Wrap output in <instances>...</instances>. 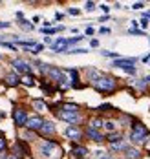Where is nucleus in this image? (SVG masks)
Segmentation results:
<instances>
[{
  "instance_id": "nucleus-1",
  "label": "nucleus",
  "mask_w": 150,
  "mask_h": 159,
  "mask_svg": "<svg viewBox=\"0 0 150 159\" xmlns=\"http://www.w3.org/2000/svg\"><path fill=\"white\" fill-rule=\"evenodd\" d=\"M93 86H95L97 90H101V92H112V90L116 88V79L99 75L97 79L93 80Z\"/></svg>"
},
{
  "instance_id": "nucleus-2",
  "label": "nucleus",
  "mask_w": 150,
  "mask_h": 159,
  "mask_svg": "<svg viewBox=\"0 0 150 159\" xmlns=\"http://www.w3.org/2000/svg\"><path fill=\"white\" fill-rule=\"evenodd\" d=\"M130 139H132L134 143H141V141H145L147 139V128L143 126V125H134L132 128V134H130Z\"/></svg>"
},
{
  "instance_id": "nucleus-3",
  "label": "nucleus",
  "mask_w": 150,
  "mask_h": 159,
  "mask_svg": "<svg viewBox=\"0 0 150 159\" xmlns=\"http://www.w3.org/2000/svg\"><path fill=\"white\" fill-rule=\"evenodd\" d=\"M134 59H119V61H116L114 62V66H117V68H123V70H126L128 73H135V68H134Z\"/></svg>"
},
{
  "instance_id": "nucleus-4",
  "label": "nucleus",
  "mask_w": 150,
  "mask_h": 159,
  "mask_svg": "<svg viewBox=\"0 0 150 159\" xmlns=\"http://www.w3.org/2000/svg\"><path fill=\"white\" fill-rule=\"evenodd\" d=\"M53 150H59V146L55 143H51V141H46V143H42V146H40V154L44 157H50L51 154H53Z\"/></svg>"
},
{
  "instance_id": "nucleus-5",
  "label": "nucleus",
  "mask_w": 150,
  "mask_h": 159,
  "mask_svg": "<svg viewBox=\"0 0 150 159\" xmlns=\"http://www.w3.org/2000/svg\"><path fill=\"white\" fill-rule=\"evenodd\" d=\"M42 123H44V121H42L40 117H37V115H35V117H28V121H26V125H24V126L30 128V130H40Z\"/></svg>"
},
{
  "instance_id": "nucleus-6",
  "label": "nucleus",
  "mask_w": 150,
  "mask_h": 159,
  "mask_svg": "<svg viewBox=\"0 0 150 159\" xmlns=\"http://www.w3.org/2000/svg\"><path fill=\"white\" fill-rule=\"evenodd\" d=\"M59 117H61V119H64V121H68V123H77V121H79V113H77V111H64V110H61V111H59Z\"/></svg>"
},
{
  "instance_id": "nucleus-7",
  "label": "nucleus",
  "mask_w": 150,
  "mask_h": 159,
  "mask_svg": "<svg viewBox=\"0 0 150 159\" xmlns=\"http://www.w3.org/2000/svg\"><path fill=\"white\" fill-rule=\"evenodd\" d=\"M11 64L15 66V70L20 71V73H28V71H30V64L26 62V61H22V59H15Z\"/></svg>"
},
{
  "instance_id": "nucleus-8",
  "label": "nucleus",
  "mask_w": 150,
  "mask_h": 159,
  "mask_svg": "<svg viewBox=\"0 0 150 159\" xmlns=\"http://www.w3.org/2000/svg\"><path fill=\"white\" fill-rule=\"evenodd\" d=\"M13 117H15V123H17L18 126H24L26 121H28V115H26V111L24 110H15Z\"/></svg>"
},
{
  "instance_id": "nucleus-9",
  "label": "nucleus",
  "mask_w": 150,
  "mask_h": 159,
  "mask_svg": "<svg viewBox=\"0 0 150 159\" xmlns=\"http://www.w3.org/2000/svg\"><path fill=\"white\" fill-rule=\"evenodd\" d=\"M53 51H68V39H59L57 42H53Z\"/></svg>"
},
{
  "instance_id": "nucleus-10",
  "label": "nucleus",
  "mask_w": 150,
  "mask_h": 159,
  "mask_svg": "<svg viewBox=\"0 0 150 159\" xmlns=\"http://www.w3.org/2000/svg\"><path fill=\"white\" fill-rule=\"evenodd\" d=\"M66 137H70V139H79L81 137V130L79 128H75V126H70V128H66Z\"/></svg>"
},
{
  "instance_id": "nucleus-11",
  "label": "nucleus",
  "mask_w": 150,
  "mask_h": 159,
  "mask_svg": "<svg viewBox=\"0 0 150 159\" xmlns=\"http://www.w3.org/2000/svg\"><path fill=\"white\" fill-rule=\"evenodd\" d=\"M40 132H42V134H46V135H50V134L55 132V125L50 123V121H44V123H42V126H40Z\"/></svg>"
},
{
  "instance_id": "nucleus-12",
  "label": "nucleus",
  "mask_w": 150,
  "mask_h": 159,
  "mask_svg": "<svg viewBox=\"0 0 150 159\" xmlns=\"http://www.w3.org/2000/svg\"><path fill=\"white\" fill-rule=\"evenodd\" d=\"M86 135H88L92 141H97V143H99V141H102V135H101L97 130H93V128H88V130H86Z\"/></svg>"
},
{
  "instance_id": "nucleus-13",
  "label": "nucleus",
  "mask_w": 150,
  "mask_h": 159,
  "mask_svg": "<svg viewBox=\"0 0 150 159\" xmlns=\"http://www.w3.org/2000/svg\"><path fill=\"white\" fill-rule=\"evenodd\" d=\"M125 152H126L125 156H126L128 159H139V156H141V154H139V150L130 148V146H126V148H125Z\"/></svg>"
},
{
  "instance_id": "nucleus-14",
  "label": "nucleus",
  "mask_w": 150,
  "mask_h": 159,
  "mask_svg": "<svg viewBox=\"0 0 150 159\" xmlns=\"http://www.w3.org/2000/svg\"><path fill=\"white\" fill-rule=\"evenodd\" d=\"M6 84H7V86H17V84H18V77L15 75V73L6 75Z\"/></svg>"
},
{
  "instance_id": "nucleus-15",
  "label": "nucleus",
  "mask_w": 150,
  "mask_h": 159,
  "mask_svg": "<svg viewBox=\"0 0 150 159\" xmlns=\"http://www.w3.org/2000/svg\"><path fill=\"white\" fill-rule=\"evenodd\" d=\"M73 154H75L77 157H84V156L88 154V148H84V146H75V148H73Z\"/></svg>"
},
{
  "instance_id": "nucleus-16",
  "label": "nucleus",
  "mask_w": 150,
  "mask_h": 159,
  "mask_svg": "<svg viewBox=\"0 0 150 159\" xmlns=\"http://www.w3.org/2000/svg\"><path fill=\"white\" fill-rule=\"evenodd\" d=\"M48 71H50V75H51V77H53L55 80H62V73H61L59 70H55V68H50Z\"/></svg>"
},
{
  "instance_id": "nucleus-17",
  "label": "nucleus",
  "mask_w": 150,
  "mask_h": 159,
  "mask_svg": "<svg viewBox=\"0 0 150 159\" xmlns=\"http://www.w3.org/2000/svg\"><path fill=\"white\" fill-rule=\"evenodd\" d=\"M126 148V144L123 143V141H119V143H112V150H125Z\"/></svg>"
},
{
  "instance_id": "nucleus-18",
  "label": "nucleus",
  "mask_w": 150,
  "mask_h": 159,
  "mask_svg": "<svg viewBox=\"0 0 150 159\" xmlns=\"http://www.w3.org/2000/svg\"><path fill=\"white\" fill-rule=\"evenodd\" d=\"M108 141H110V143H119V141H123V139H121L119 134H112V135L108 137Z\"/></svg>"
},
{
  "instance_id": "nucleus-19",
  "label": "nucleus",
  "mask_w": 150,
  "mask_h": 159,
  "mask_svg": "<svg viewBox=\"0 0 150 159\" xmlns=\"http://www.w3.org/2000/svg\"><path fill=\"white\" fill-rule=\"evenodd\" d=\"M62 110L64 111H77V106H75V104H66Z\"/></svg>"
},
{
  "instance_id": "nucleus-20",
  "label": "nucleus",
  "mask_w": 150,
  "mask_h": 159,
  "mask_svg": "<svg viewBox=\"0 0 150 159\" xmlns=\"http://www.w3.org/2000/svg\"><path fill=\"white\" fill-rule=\"evenodd\" d=\"M22 82H24V84H28V86H33V79H31L30 75H26V77L22 79Z\"/></svg>"
},
{
  "instance_id": "nucleus-21",
  "label": "nucleus",
  "mask_w": 150,
  "mask_h": 159,
  "mask_svg": "<svg viewBox=\"0 0 150 159\" xmlns=\"http://www.w3.org/2000/svg\"><path fill=\"white\" fill-rule=\"evenodd\" d=\"M101 125H102V123H101V119H93V121H92V126H90V128H93V130H95V128H99Z\"/></svg>"
},
{
  "instance_id": "nucleus-22",
  "label": "nucleus",
  "mask_w": 150,
  "mask_h": 159,
  "mask_svg": "<svg viewBox=\"0 0 150 159\" xmlns=\"http://www.w3.org/2000/svg\"><path fill=\"white\" fill-rule=\"evenodd\" d=\"M104 126H106V130H110V132H114V130H116V125H114L112 121H108V123H104Z\"/></svg>"
},
{
  "instance_id": "nucleus-23",
  "label": "nucleus",
  "mask_w": 150,
  "mask_h": 159,
  "mask_svg": "<svg viewBox=\"0 0 150 159\" xmlns=\"http://www.w3.org/2000/svg\"><path fill=\"white\" fill-rule=\"evenodd\" d=\"M88 49H84V48H75V49H70L68 53H86Z\"/></svg>"
},
{
  "instance_id": "nucleus-24",
  "label": "nucleus",
  "mask_w": 150,
  "mask_h": 159,
  "mask_svg": "<svg viewBox=\"0 0 150 159\" xmlns=\"http://www.w3.org/2000/svg\"><path fill=\"white\" fill-rule=\"evenodd\" d=\"M35 108H39V110H44L46 106H44V102H42V101H35Z\"/></svg>"
},
{
  "instance_id": "nucleus-25",
  "label": "nucleus",
  "mask_w": 150,
  "mask_h": 159,
  "mask_svg": "<svg viewBox=\"0 0 150 159\" xmlns=\"http://www.w3.org/2000/svg\"><path fill=\"white\" fill-rule=\"evenodd\" d=\"M86 9H88V11H93V9H95V4H93V2H86Z\"/></svg>"
},
{
  "instance_id": "nucleus-26",
  "label": "nucleus",
  "mask_w": 150,
  "mask_h": 159,
  "mask_svg": "<svg viewBox=\"0 0 150 159\" xmlns=\"http://www.w3.org/2000/svg\"><path fill=\"white\" fill-rule=\"evenodd\" d=\"M20 26H24L26 30H31V28H33V26H31V24H28V20H24V18H22V22H20Z\"/></svg>"
},
{
  "instance_id": "nucleus-27",
  "label": "nucleus",
  "mask_w": 150,
  "mask_h": 159,
  "mask_svg": "<svg viewBox=\"0 0 150 159\" xmlns=\"http://www.w3.org/2000/svg\"><path fill=\"white\" fill-rule=\"evenodd\" d=\"M4 148H6V141H4V135L0 134V152H2Z\"/></svg>"
},
{
  "instance_id": "nucleus-28",
  "label": "nucleus",
  "mask_w": 150,
  "mask_h": 159,
  "mask_svg": "<svg viewBox=\"0 0 150 159\" xmlns=\"http://www.w3.org/2000/svg\"><path fill=\"white\" fill-rule=\"evenodd\" d=\"M99 110H101V111H106V110H112V106H110V104H102V106H99Z\"/></svg>"
},
{
  "instance_id": "nucleus-29",
  "label": "nucleus",
  "mask_w": 150,
  "mask_h": 159,
  "mask_svg": "<svg viewBox=\"0 0 150 159\" xmlns=\"http://www.w3.org/2000/svg\"><path fill=\"white\" fill-rule=\"evenodd\" d=\"M42 48H44L42 44H37V46L33 48V53H39V51H42Z\"/></svg>"
},
{
  "instance_id": "nucleus-30",
  "label": "nucleus",
  "mask_w": 150,
  "mask_h": 159,
  "mask_svg": "<svg viewBox=\"0 0 150 159\" xmlns=\"http://www.w3.org/2000/svg\"><path fill=\"white\" fill-rule=\"evenodd\" d=\"M102 55H106V57H117L116 53H112V51H102Z\"/></svg>"
},
{
  "instance_id": "nucleus-31",
  "label": "nucleus",
  "mask_w": 150,
  "mask_h": 159,
  "mask_svg": "<svg viewBox=\"0 0 150 159\" xmlns=\"http://www.w3.org/2000/svg\"><path fill=\"white\" fill-rule=\"evenodd\" d=\"M132 35H143V31H139V30H130Z\"/></svg>"
},
{
  "instance_id": "nucleus-32",
  "label": "nucleus",
  "mask_w": 150,
  "mask_h": 159,
  "mask_svg": "<svg viewBox=\"0 0 150 159\" xmlns=\"http://www.w3.org/2000/svg\"><path fill=\"white\" fill-rule=\"evenodd\" d=\"M143 7V4L141 2H137V4H134V9H141Z\"/></svg>"
},
{
  "instance_id": "nucleus-33",
  "label": "nucleus",
  "mask_w": 150,
  "mask_h": 159,
  "mask_svg": "<svg viewBox=\"0 0 150 159\" xmlns=\"http://www.w3.org/2000/svg\"><path fill=\"white\" fill-rule=\"evenodd\" d=\"M141 26H143V28H147V26H148V20H147V18H143V20H141Z\"/></svg>"
},
{
  "instance_id": "nucleus-34",
  "label": "nucleus",
  "mask_w": 150,
  "mask_h": 159,
  "mask_svg": "<svg viewBox=\"0 0 150 159\" xmlns=\"http://www.w3.org/2000/svg\"><path fill=\"white\" fill-rule=\"evenodd\" d=\"M2 28H9V22H0V30Z\"/></svg>"
},
{
  "instance_id": "nucleus-35",
  "label": "nucleus",
  "mask_w": 150,
  "mask_h": 159,
  "mask_svg": "<svg viewBox=\"0 0 150 159\" xmlns=\"http://www.w3.org/2000/svg\"><path fill=\"white\" fill-rule=\"evenodd\" d=\"M101 9H102L104 13H108V11H110V7H108V6H101Z\"/></svg>"
},
{
  "instance_id": "nucleus-36",
  "label": "nucleus",
  "mask_w": 150,
  "mask_h": 159,
  "mask_svg": "<svg viewBox=\"0 0 150 159\" xmlns=\"http://www.w3.org/2000/svg\"><path fill=\"white\" fill-rule=\"evenodd\" d=\"M70 15H79V9H70Z\"/></svg>"
},
{
  "instance_id": "nucleus-37",
  "label": "nucleus",
  "mask_w": 150,
  "mask_h": 159,
  "mask_svg": "<svg viewBox=\"0 0 150 159\" xmlns=\"http://www.w3.org/2000/svg\"><path fill=\"white\" fill-rule=\"evenodd\" d=\"M7 159H15V157H7Z\"/></svg>"
},
{
  "instance_id": "nucleus-38",
  "label": "nucleus",
  "mask_w": 150,
  "mask_h": 159,
  "mask_svg": "<svg viewBox=\"0 0 150 159\" xmlns=\"http://www.w3.org/2000/svg\"><path fill=\"white\" fill-rule=\"evenodd\" d=\"M104 159H108V157H104Z\"/></svg>"
}]
</instances>
